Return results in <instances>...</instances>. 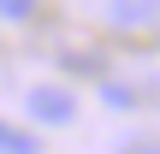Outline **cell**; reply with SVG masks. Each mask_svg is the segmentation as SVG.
Masks as SVG:
<instances>
[{
	"label": "cell",
	"instance_id": "cell-2",
	"mask_svg": "<svg viewBox=\"0 0 160 154\" xmlns=\"http://www.w3.org/2000/svg\"><path fill=\"white\" fill-rule=\"evenodd\" d=\"M0 154H36V137H24V131H12V125H0Z\"/></svg>",
	"mask_w": 160,
	"mask_h": 154
},
{
	"label": "cell",
	"instance_id": "cell-3",
	"mask_svg": "<svg viewBox=\"0 0 160 154\" xmlns=\"http://www.w3.org/2000/svg\"><path fill=\"white\" fill-rule=\"evenodd\" d=\"M36 0H0V18H30Z\"/></svg>",
	"mask_w": 160,
	"mask_h": 154
},
{
	"label": "cell",
	"instance_id": "cell-1",
	"mask_svg": "<svg viewBox=\"0 0 160 154\" xmlns=\"http://www.w3.org/2000/svg\"><path fill=\"white\" fill-rule=\"evenodd\" d=\"M24 107H30L36 125H65V119H77V95L59 89V83H36V89L24 95Z\"/></svg>",
	"mask_w": 160,
	"mask_h": 154
}]
</instances>
